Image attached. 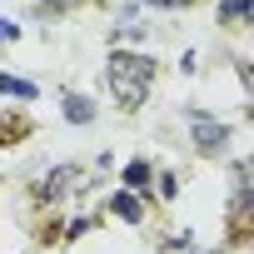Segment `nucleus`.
<instances>
[{"label":"nucleus","instance_id":"7ed1b4c3","mask_svg":"<svg viewBox=\"0 0 254 254\" xmlns=\"http://www.w3.org/2000/svg\"><path fill=\"white\" fill-rule=\"evenodd\" d=\"M70 180H80V170H75V165H60V170H50V175L40 180L35 194H40V199H60V194L70 190Z\"/></svg>","mask_w":254,"mask_h":254},{"label":"nucleus","instance_id":"6e6552de","mask_svg":"<svg viewBox=\"0 0 254 254\" xmlns=\"http://www.w3.org/2000/svg\"><path fill=\"white\" fill-rule=\"evenodd\" d=\"M125 185H130V194L145 190V185H150V165H145V160H130V165H125Z\"/></svg>","mask_w":254,"mask_h":254},{"label":"nucleus","instance_id":"0eeeda50","mask_svg":"<svg viewBox=\"0 0 254 254\" xmlns=\"http://www.w3.org/2000/svg\"><path fill=\"white\" fill-rule=\"evenodd\" d=\"M0 95H15V100H35L40 90L30 80H15V75H0Z\"/></svg>","mask_w":254,"mask_h":254},{"label":"nucleus","instance_id":"f03ea898","mask_svg":"<svg viewBox=\"0 0 254 254\" xmlns=\"http://www.w3.org/2000/svg\"><path fill=\"white\" fill-rule=\"evenodd\" d=\"M190 135H194V150H199V155H224L229 125H219V120L204 115V110H190Z\"/></svg>","mask_w":254,"mask_h":254},{"label":"nucleus","instance_id":"423d86ee","mask_svg":"<svg viewBox=\"0 0 254 254\" xmlns=\"http://www.w3.org/2000/svg\"><path fill=\"white\" fill-rule=\"evenodd\" d=\"M249 10H254V0H224V5H219V20H224V25H244Z\"/></svg>","mask_w":254,"mask_h":254},{"label":"nucleus","instance_id":"20e7f679","mask_svg":"<svg viewBox=\"0 0 254 254\" xmlns=\"http://www.w3.org/2000/svg\"><path fill=\"white\" fill-rule=\"evenodd\" d=\"M65 120H70V125H90V120H95V105H90L85 95H65Z\"/></svg>","mask_w":254,"mask_h":254},{"label":"nucleus","instance_id":"9d476101","mask_svg":"<svg viewBox=\"0 0 254 254\" xmlns=\"http://www.w3.org/2000/svg\"><path fill=\"white\" fill-rule=\"evenodd\" d=\"M20 35V25H10V20H0V40H15Z\"/></svg>","mask_w":254,"mask_h":254},{"label":"nucleus","instance_id":"f257e3e1","mask_svg":"<svg viewBox=\"0 0 254 254\" xmlns=\"http://www.w3.org/2000/svg\"><path fill=\"white\" fill-rule=\"evenodd\" d=\"M105 80H110V95L125 110H140L145 95H150V80H155V60L135 55V50H115L110 65H105Z\"/></svg>","mask_w":254,"mask_h":254},{"label":"nucleus","instance_id":"1a4fd4ad","mask_svg":"<svg viewBox=\"0 0 254 254\" xmlns=\"http://www.w3.org/2000/svg\"><path fill=\"white\" fill-rule=\"evenodd\" d=\"M175 190H180V180H175V175H160V194H165V199H175Z\"/></svg>","mask_w":254,"mask_h":254},{"label":"nucleus","instance_id":"39448f33","mask_svg":"<svg viewBox=\"0 0 254 254\" xmlns=\"http://www.w3.org/2000/svg\"><path fill=\"white\" fill-rule=\"evenodd\" d=\"M115 214H120V219H130V224H140V214H145L140 194H130V190H125V194H115Z\"/></svg>","mask_w":254,"mask_h":254},{"label":"nucleus","instance_id":"9b49d317","mask_svg":"<svg viewBox=\"0 0 254 254\" xmlns=\"http://www.w3.org/2000/svg\"><path fill=\"white\" fill-rule=\"evenodd\" d=\"M150 5H185V0H150Z\"/></svg>","mask_w":254,"mask_h":254}]
</instances>
